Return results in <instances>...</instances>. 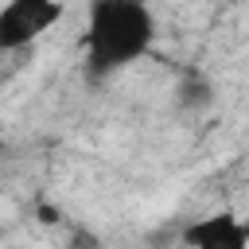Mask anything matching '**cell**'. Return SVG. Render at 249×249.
I'll return each mask as SVG.
<instances>
[{"label": "cell", "instance_id": "cell-1", "mask_svg": "<svg viewBox=\"0 0 249 249\" xmlns=\"http://www.w3.org/2000/svg\"><path fill=\"white\" fill-rule=\"evenodd\" d=\"M156 39V19L144 0H93L86 12V66L93 78L117 74L148 54Z\"/></svg>", "mask_w": 249, "mask_h": 249}, {"label": "cell", "instance_id": "cell-5", "mask_svg": "<svg viewBox=\"0 0 249 249\" xmlns=\"http://www.w3.org/2000/svg\"><path fill=\"white\" fill-rule=\"evenodd\" d=\"M66 249H101V237L93 233V230H70V237H66Z\"/></svg>", "mask_w": 249, "mask_h": 249}, {"label": "cell", "instance_id": "cell-3", "mask_svg": "<svg viewBox=\"0 0 249 249\" xmlns=\"http://www.w3.org/2000/svg\"><path fill=\"white\" fill-rule=\"evenodd\" d=\"M179 237L187 249H249V226L230 210L187 222L179 230Z\"/></svg>", "mask_w": 249, "mask_h": 249}, {"label": "cell", "instance_id": "cell-2", "mask_svg": "<svg viewBox=\"0 0 249 249\" xmlns=\"http://www.w3.org/2000/svg\"><path fill=\"white\" fill-rule=\"evenodd\" d=\"M62 19V0H8L0 8V51H23Z\"/></svg>", "mask_w": 249, "mask_h": 249}, {"label": "cell", "instance_id": "cell-4", "mask_svg": "<svg viewBox=\"0 0 249 249\" xmlns=\"http://www.w3.org/2000/svg\"><path fill=\"white\" fill-rule=\"evenodd\" d=\"M175 101H179V109H187V113H202V109H210L214 105V86H210V78L206 74H183L179 78V86H175Z\"/></svg>", "mask_w": 249, "mask_h": 249}]
</instances>
